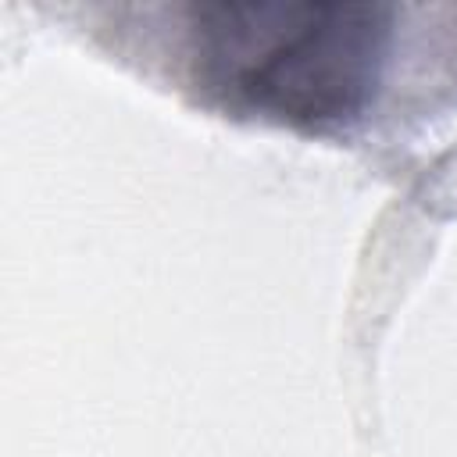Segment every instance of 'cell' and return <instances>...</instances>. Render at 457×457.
Here are the masks:
<instances>
[{"mask_svg": "<svg viewBox=\"0 0 457 457\" xmlns=\"http://www.w3.org/2000/svg\"><path fill=\"white\" fill-rule=\"evenodd\" d=\"M196 86L246 114L325 129L378 86L389 11L353 0H214L186 14Z\"/></svg>", "mask_w": 457, "mask_h": 457, "instance_id": "1", "label": "cell"}]
</instances>
